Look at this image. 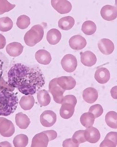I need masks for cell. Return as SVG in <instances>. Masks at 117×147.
I'll return each instance as SVG.
<instances>
[{
	"mask_svg": "<svg viewBox=\"0 0 117 147\" xmlns=\"http://www.w3.org/2000/svg\"><path fill=\"white\" fill-rule=\"evenodd\" d=\"M117 132H111L107 134L100 144V147H117Z\"/></svg>",
	"mask_w": 117,
	"mask_h": 147,
	"instance_id": "cell-21",
	"label": "cell"
},
{
	"mask_svg": "<svg viewBox=\"0 0 117 147\" xmlns=\"http://www.w3.org/2000/svg\"><path fill=\"white\" fill-rule=\"evenodd\" d=\"M15 7V4H12L6 0H0V15L5 12L10 11Z\"/></svg>",
	"mask_w": 117,
	"mask_h": 147,
	"instance_id": "cell-33",
	"label": "cell"
},
{
	"mask_svg": "<svg viewBox=\"0 0 117 147\" xmlns=\"http://www.w3.org/2000/svg\"><path fill=\"white\" fill-rule=\"evenodd\" d=\"M6 44V40L5 37L1 34H0V50L2 49L5 47Z\"/></svg>",
	"mask_w": 117,
	"mask_h": 147,
	"instance_id": "cell-39",
	"label": "cell"
},
{
	"mask_svg": "<svg viewBox=\"0 0 117 147\" xmlns=\"http://www.w3.org/2000/svg\"><path fill=\"white\" fill-rule=\"evenodd\" d=\"M98 91L93 88H88L83 91V98L85 101L89 104L95 103L98 98Z\"/></svg>",
	"mask_w": 117,
	"mask_h": 147,
	"instance_id": "cell-18",
	"label": "cell"
},
{
	"mask_svg": "<svg viewBox=\"0 0 117 147\" xmlns=\"http://www.w3.org/2000/svg\"><path fill=\"white\" fill-rule=\"evenodd\" d=\"M57 116L52 111H45L42 113L40 117L41 124L44 127H50L56 123Z\"/></svg>",
	"mask_w": 117,
	"mask_h": 147,
	"instance_id": "cell-8",
	"label": "cell"
},
{
	"mask_svg": "<svg viewBox=\"0 0 117 147\" xmlns=\"http://www.w3.org/2000/svg\"><path fill=\"white\" fill-rule=\"evenodd\" d=\"M100 14L102 18L105 20H114L117 17V8L112 5H105L101 9Z\"/></svg>",
	"mask_w": 117,
	"mask_h": 147,
	"instance_id": "cell-9",
	"label": "cell"
},
{
	"mask_svg": "<svg viewBox=\"0 0 117 147\" xmlns=\"http://www.w3.org/2000/svg\"><path fill=\"white\" fill-rule=\"evenodd\" d=\"M29 142L27 136L25 134H20L15 136L13 140V143L15 147H26Z\"/></svg>",
	"mask_w": 117,
	"mask_h": 147,
	"instance_id": "cell-30",
	"label": "cell"
},
{
	"mask_svg": "<svg viewBox=\"0 0 117 147\" xmlns=\"http://www.w3.org/2000/svg\"><path fill=\"white\" fill-rule=\"evenodd\" d=\"M14 88L0 85V116H8L16 110L18 98L13 92Z\"/></svg>",
	"mask_w": 117,
	"mask_h": 147,
	"instance_id": "cell-2",
	"label": "cell"
},
{
	"mask_svg": "<svg viewBox=\"0 0 117 147\" xmlns=\"http://www.w3.org/2000/svg\"><path fill=\"white\" fill-rule=\"evenodd\" d=\"M94 77L99 84H105L109 81L110 73L109 70L106 67H100L95 71Z\"/></svg>",
	"mask_w": 117,
	"mask_h": 147,
	"instance_id": "cell-16",
	"label": "cell"
},
{
	"mask_svg": "<svg viewBox=\"0 0 117 147\" xmlns=\"http://www.w3.org/2000/svg\"><path fill=\"white\" fill-rule=\"evenodd\" d=\"M84 137L86 142L91 143H95L100 139V134L97 128L91 127L85 130Z\"/></svg>",
	"mask_w": 117,
	"mask_h": 147,
	"instance_id": "cell-14",
	"label": "cell"
},
{
	"mask_svg": "<svg viewBox=\"0 0 117 147\" xmlns=\"http://www.w3.org/2000/svg\"><path fill=\"white\" fill-rule=\"evenodd\" d=\"M81 61L83 64L87 67H92L97 62V59L95 55L91 51L81 52Z\"/></svg>",
	"mask_w": 117,
	"mask_h": 147,
	"instance_id": "cell-15",
	"label": "cell"
},
{
	"mask_svg": "<svg viewBox=\"0 0 117 147\" xmlns=\"http://www.w3.org/2000/svg\"><path fill=\"white\" fill-rule=\"evenodd\" d=\"M84 133L85 130L77 131L75 133L72 138L74 142L79 145L81 143H84L86 142L84 137Z\"/></svg>",
	"mask_w": 117,
	"mask_h": 147,
	"instance_id": "cell-34",
	"label": "cell"
},
{
	"mask_svg": "<svg viewBox=\"0 0 117 147\" xmlns=\"http://www.w3.org/2000/svg\"><path fill=\"white\" fill-rule=\"evenodd\" d=\"M61 65L67 72H73L75 71L77 66V58L71 54L65 55L61 60Z\"/></svg>",
	"mask_w": 117,
	"mask_h": 147,
	"instance_id": "cell-6",
	"label": "cell"
},
{
	"mask_svg": "<svg viewBox=\"0 0 117 147\" xmlns=\"http://www.w3.org/2000/svg\"><path fill=\"white\" fill-rule=\"evenodd\" d=\"M97 30V26L95 23L91 21H86L83 23L81 30L87 35H91Z\"/></svg>",
	"mask_w": 117,
	"mask_h": 147,
	"instance_id": "cell-28",
	"label": "cell"
},
{
	"mask_svg": "<svg viewBox=\"0 0 117 147\" xmlns=\"http://www.w3.org/2000/svg\"><path fill=\"white\" fill-rule=\"evenodd\" d=\"M31 23L30 18L26 15H21L17 19V26L20 29H26Z\"/></svg>",
	"mask_w": 117,
	"mask_h": 147,
	"instance_id": "cell-32",
	"label": "cell"
},
{
	"mask_svg": "<svg viewBox=\"0 0 117 147\" xmlns=\"http://www.w3.org/2000/svg\"><path fill=\"white\" fill-rule=\"evenodd\" d=\"M61 38V32L56 29H52L47 32L46 39L49 44L52 45L57 44Z\"/></svg>",
	"mask_w": 117,
	"mask_h": 147,
	"instance_id": "cell-23",
	"label": "cell"
},
{
	"mask_svg": "<svg viewBox=\"0 0 117 147\" xmlns=\"http://www.w3.org/2000/svg\"><path fill=\"white\" fill-rule=\"evenodd\" d=\"M44 132L47 134L49 139V141L54 140L57 137V133L55 131L51 130L45 131H44Z\"/></svg>",
	"mask_w": 117,
	"mask_h": 147,
	"instance_id": "cell-38",
	"label": "cell"
},
{
	"mask_svg": "<svg viewBox=\"0 0 117 147\" xmlns=\"http://www.w3.org/2000/svg\"><path fill=\"white\" fill-rule=\"evenodd\" d=\"M4 65V61L3 59L0 56V80L1 79V76L3 74V67Z\"/></svg>",
	"mask_w": 117,
	"mask_h": 147,
	"instance_id": "cell-40",
	"label": "cell"
},
{
	"mask_svg": "<svg viewBox=\"0 0 117 147\" xmlns=\"http://www.w3.org/2000/svg\"><path fill=\"white\" fill-rule=\"evenodd\" d=\"M37 99L40 105L46 107L51 102V97L47 90H41L37 94Z\"/></svg>",
	"mask_w": 117,
	"mask_h": 147,
	"instance_id": "cell-26",
	"label": "cell"
},
{
	"mask_svg": "<svg viewBox=\"0 0 117 147\" xmlns=\"http://www.w3.org/2000/svg\"><path fill=\"white\" fill-rule=\"evenodd\" d=\"M64 103H69V104H71L75 107L77 103V98L75 96L72 95L66 96H64L63 98V101H62L61 104H64Z\"/></svg>",
	"mask_w": 117,
	"mask_h": 147,
	"instance_id": "cell-36",
	"label": "cell"
},
{
	"mask_svg": "<svg viewBox=\"0 0 117 147\" xmlns=\"http://www.w3.org/2000/svg\"><path fill=\"white\" fill-rule=\"evenodd\" d=\"M111 93L112 96L114 99H117V86L112 89Z\"/></svg>",
	"mask_w": 117,
	"mask_h": 147,
	"instance_id": "cell-41",
	"label": "cell"
},
{
	"mask_svg": "<svg viewBox=\"0 0 117 147\" xmlns=\"http://www.w3.org/2000/svg\"><path fill=\"white\" fill-rule=\"evenodd\" d=\"M103 108L99 104H96L92 105L89 108V112L94 116L95 118H98L102 115L103 113Z\"/></svg>",
	"mask_w": 117,
	"mask_h": 147,
	"instance_id": "cell-35",
	"label": "cell"
},
{
	"mask_svg": "<svg viewBox=\"0 0 117 147\" xmlns=\"http://www.w3.org/2000/svg\"><path fill=\"white\" fill-rule=\"evenodd\" d=\"M34 98L31 95L23 96L19 102L21 107L26 111L31 110L34 106Z\"/></svg>",
	"mask_w": 117,
	"mask_h": 147,
	"instance_id": "cell-25",
	"label": "cell"
},
{
	"mask_svg": "<svg viewBox=\"0 0 117 147\" xmlns=\"http://www.w3.org/2000/svg\"><path fill=\"white\" fill-rule=\"evenodd\" d=\"M8 84L22 94H35L45 84V78L39 67L17 63L8 73Z\"/></svg>",
	"mask_w": 117,
	"mask_h": 147,
	"instance_id": "cell-1",
	"label": "cell"
},
{
	"mask_svg": "<svg viewBox=\"0 0 117 147\" xmlns=\"http://www.w3.org/2000/svg\"><path fill=\"white\" fill-rule=\"evenodd\" d=\"M35 59L38 62L43 65H48L52 61L50 53L45 50H39L35 53Z\"/></svg>",
	"mask_w": 117,
	"mask_h": 147,
	"instance_id": "cell-19",
	"label": "cell"
},
{
	"mask_svg": "<svg viewBox=\"0 0 117 147\" xmlns=\"http://www.w3.org/2000/svg\"><path fill=\"white\" fill-rule=\"evenodd\" d=\"M94 116L90 113H84L81 116L80 121L81 125L86 128L92 127L95 122Z\"/></svg>",
	"mask_w": 117,
	"mask_h": 147,
	"instance_id": "cell-27",
	"label": "cell"
},
{
	"mask_svg": "<svg viewBox=\"0 0 117 147\" xmlns=\"http://www.w3.org/2000/svg\"><path fill=\"white\" fill-rule=\"evenodd\" d=\"M51 4L55 10L61 14H67L72 9L71 3L67 0H52Z\"/></svg>",
	"mask_w": 117,
	"mask_h": 147,
	"instance_id": "cell-7",
	"label": "cell"
},
{
	"mask_svg": "<svg viewBox=\"0 0 117 147\" xmlns=\"http://www.w3.org/2000/svg\"><path fill=\"white\" fill-rule=\"evenodd\" d=\"M117 113L114 111L108 112L106 115V122L111 128L117 129Z\"/></svg>",
	"mask_w": 117,
	"mask_h": 147,
	"instance_id": "cell-29",
	"label": "cell"
},
{
	"mask_svg": "<svg viewBox=\"0 0 117 147\" xmlns=\"http://www.w3.org/2000/svg\"><path fill=\"white\" fill-rule=\"evenodd\" d=\"M14 124L4 117H0V134L4 137H11L15 133Z\"/></svg>",
	"mask_w": 117,
	"mask_h": 147,
	"instance_id": "cell-5",
	"label": "cell"
},
{
	"mask_svg": "<svg viewBox=\"0 0 117 147\" xmlns=\"http://www.w3.org/2000/svg\"><path fill=\"white\" fill-rule=\"evenodd\" d=\"M49 91L53 96L54 101L58 104H61L65 90L58 85L57 82V78L53 79L50 82Z\"/></svg>",
	"mask_w": 117,
	"mask_h": 147,
	"instance_id": "cell-4",
	"label": "cell"
},
{
	"mask_svg": "<svg viewBox=\"0 0 117 147\" xmlns=\"http://www.w3.org/2000/svg\"><path fill=\"white\" fill-rule=\"evenodd\" d=\"M75 23V19L73 17L71 16L63 17L58 21V27L63 30H69L74 26Z\"/></svg>",
	"mask_w": 117,
	"mask_h": 147,
	"instance_id": "cell-24",
	"label": "cell"
},
{
	"mask_svg": "<svg viewBox=\"0 0 117 147\" xmlns=\"http://www.w3.org/2000/svg\"><path fill=\"white\" fill-rule=\"evenodd\" d=\"M24 47L20 43L17 42H12L7 46L6 52L9 56L17 57L21 55L23 53Z\"/></svg>",
	"mask_w": 117,
	"mask_h": 147,
	"instance_id": "cell-17",
	"label": "cell"
},
{
	"mask_svg": "<svg viewBox=\"0 0 117 147\" xmlns=\"http://www.w3.org/2000/svg\"><path fill=\"white\" fill-rule=\"evenodd\" d=\"M44 30L42 26L37 24L33 26L26 33L24 42L27 46L32 47L41 41L43 38Z\"/></svg>",
	"mask_w": 117,
	"mask_h": 147,
	"instance_id": "cell-3",
	"label": "cell"
},
{
	"mask_svg": "<svg viewBox=\"0 0 117 147\" xmlns=\"http://www.w3.org/2000/svg\"><path fill=\"white\" fill-rule=\"evenodd\" d=\"M15 121L17 125L22 129H26L31 123L29 118L22 113H18L15 115Z\"/></svg>",
	"mask_w": 117,
	"mask_h": 147,
	"instance_id": "cell-22",
	"label": "cell"
},
{
	"mask_svg": "<svg viewBox=\"0 0 117 147\" xmlns=\"http://www.w3.org/2000/svg\"><path fill=\"white\" fill-rule=\"evenodd\" d=\"M49 139L44 132L36 134L32 140V147H46L48 146Z\"/></svg>",
	"mask_w": 117,
	"mask_h": 147,
	"instance_id": "cell-12",
	"label": "cell"
},
{
	"mask_svg": "<svg viewBox=\"0 0 117 147\" xmlns=\"http://www.w3.org/2000/svg\"><path fill=\"white\" fill-rule=\"evenodd\" d=\"M63 146V147H78L79 145L74 142L72 138H71L66 139L64 141Z\"/></svg>",
	"mask_w": 117,
	"mask_h": 147,
	"instance_id": "cell-37",
	"label": "cell"
},
{
	"mask_svg": "<svg viewBox=\"0 0 117 147\" xmlns=\"http://www.w3.org/2000/svg\"><path fill=\"white\" fill-rule=\"evenodd\" d=\"M99 50L104 55H110L114 50V45L110 39L102 38L98 42Z\"/></svg>",
	"mask_w": 117,
	"mask_h": 147,
	"instance_id": "cell-13",
	"label": "cell"
},
{
	"mask_svg": "<svg viewBox=\"0 0 117 147\" xmlns=\"http://www.w3.org/2000/svg\"><path fill=\"white\" fill-rule=\"evenodd\" d=\"M70 47L77 51L83 49L87 45L86 40L84 37L79 35L73 36L69 40Z\"/></svg>",
	"mask_w": 117,
	"mask_h": 147,
	"instance_id": "cell-10",
	"label": "cell"
},
{
	"mask_svg": "<svg viewBox=\"0 0 117 147\" xmlns=\"http://www.w3.org/2000/svg\"><path fill=\"white\" fill-rule=\"evenodd\" d=\"M13 23L9 17L0 18V31L7 32L9 31L13 27Z\"/></svg>",
	"mask_w": 117,
	"mask_h": 147,
	"instance_id": "cell-31",
	"label": "cell"
},
{
	"mask_svg": "<svg viewBox=\"0 0 117 147\" xmlns=\"http://www.w3.org/2000/svg\"><path fill=\"white\" fill-rule=\"evenodd\" d=\"M58 85L64 90H71L76 85L75 79L71 76H61L57 78Z\"/></svg>",
	"mask_w": 117,
	"mask_h": 147,
	"instance_id": "cell-11",
	"label": "cell"
},
{
	"mask_svg": "<svg viewBox=\"0 0 117 147\" xmlns=\"http://www.w3.org/2000/svg\"><path fill=\"white\" fill-rule=\"evenodd\" d=\"M75 107L71 104L64 103L62 104L60 109V115L63 119H69L71 118L75 112Z\"/></svg>",
	"mask_w": 117,
	"mask_h": 147,
	"instance_id": "cell-20",
	"label": "cell"
}]
</instances>
